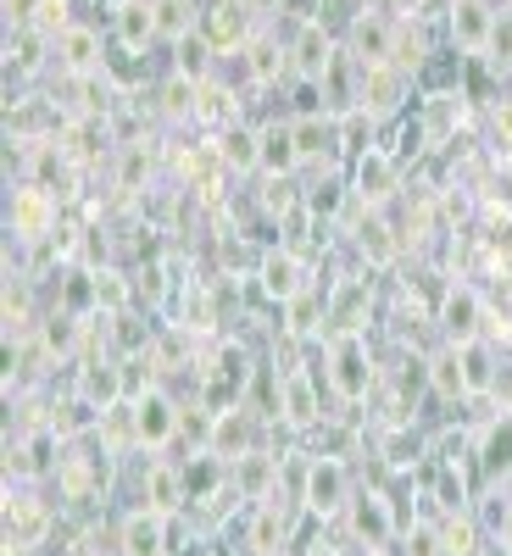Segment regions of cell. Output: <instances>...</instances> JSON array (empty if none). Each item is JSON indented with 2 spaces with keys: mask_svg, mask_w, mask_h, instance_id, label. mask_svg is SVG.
Returning a JSON list of instances; mask_svg holds the SVG:
<instances>
[{
  "mask_svg": "<svg viewBox=\"0 0 512 556\" xmlns=\"http://www.w3.org/2000/svg\"><path fill=\"white\" fill-rule=\"evenodd\" d=\"M323 384L335 390V401L346 406H362L379 384V362H374V345L362 334H329L323 345Z\"/></svg>",
  "mask_w": 512,
  "mask_h": 556,
  "instance_id": "6da1fadb",
  "label": "cell"
},
{
  "mask_svg": "<svg viewBox=\"0 0 512 556\" xmlns=\"http://www.w3.org/2000/svg\"><path fill=\"white\" fill-rule=\"evenodd\" d=\"M351 473H346V462L340 456H312L307 462V473H301V513L307 518H323V523H335L346 506H351Z\"/></svg>",
  "mask_w": 512,
  "mask_h": 556,
  "instance_id": "7a4b0ae2",
  "label": "cell"
},
{
  "mask_svg": "<svg viewBox=\"0 0 512 556\" xmlns=\"http://www.w3.org/2000/svg\"><path fill=\"white\" fill-rule=\"evenodd\" d=\"M184 406L173 401L167 384H151V390H139L134 395V429H139V451H167L178 434H184Z\"/></svg>",
  "mask_w": 512,
  "mask_h": 556,
  "instance_id": "3957f363",
  "label": "cell"
},
{
  "mask_svg": "<svg viewBox=\"0 0 512 556\" xmlns=\"http://www.w3.org/2000/svg\"><path fill=\"white\" fill-rule=\"evenodd\" d=\"M340 523H346L351 545H362V551H379V545H390V540L401 534L396 506H390V495H385V490H357V495H351V506L340 513Z\"/></svg>",
  "mask_w": 512,
  "mask_h": 556,
  "instance_id": "277c9868",
  "label": "cell"
},
{
  "mask_svg": "<svg viewBox=\"0 0 512 556\" xmlns=\"http://www.w3.org/2000/svg\"><path fill=\"white\" fill-rule=\"evenodd\" d=\"M346 51L357 56V67H396V51H401V34L396 23H385L379 12H357L351 17V34H346Z\"/></svg>",
  "mask_w": 512,
  "mask_h": 556,
  "instance_id": "5b68a950",
  "label": "cell"
},
{
  "mask_svg": "<svg viewBox=\"0 0 512 556\" xmlns=\"http://www.w3.org/2000/svg\"><path fill=\"white\" fill-rule=\"evenodd\" d=\"M435 323H440L446 345H469V340H485V301H479V290H474V285H446Z\"/></svg>",
  "mask_w": 512,
  "mask_h": 556,
  "instance_id": "8992f818",
  "label": "cell"
},
{
  "mask_svg": "<svg viewBox=\"0 0 512 556\" xmlns=\"http://www.w3.org/2000/svg\"><path fill=\"white\" fill-rule=\"evenodd\" d=\"M446 28H451V45L462 56H485L501 34V17L490 12V0H451Z\"/></svg>",
  "mask_w": 512,
  "mask_h": 556,
  "instance_id": "52a82bcc",
  "label": "cell"
},
{
  "mask_svg": "<svg viewBox=\"0 0 512 556\" xmlns=\"http://www.w3.org/2000/svg\"><path fill=\"white\" fill-rule=\"evenodd\" d=\"M307 262L290 251V245H273V251H262L257 256V290L267 295V301H278V306H285V301H296V295H307L312 285H307Z\"/></svg>",
  "mask_w": 512,
  "mask_h": 556,
  "instance_id": "ba28073f",
  "label": "cell"
},
{
  "mask_svg": "<svg viewBox=\"0 0 512 556\" xmlns=\"http://www.w3.org/2000/svg\"><path fill=\"white\" fill-rule=\"evenodd\" d=\"M139 506H151L162 518H178L184 506H190V473L178 468V462L157 456L146 462V479H139Z\"/></svg>",
  "mask_w": 512,
  "mask_h": 556,
  "instance_id": "9c48e42d",
  "label": "cell"
},
{
  "mask_svg": "<svg viewBox=\"0 0 512 556\" xmlns=\"http://www.w3.org/2000/svg\"><path fill=\"white\" fill-rule=\"evenodd\" d=\"M7 228L17 240H45V235H57V195L45 190V184H17L12 190V212H7Z\"/></svg>",
  "mask_w": 512,
  "mask_h": 556,
  "instance_id": "30bf717a",
  "label": "cell"
},
{
  "mask_svg": "<svg viewBox=\"0 0 512 556\" xmlns=\"http://www.w3.org/2000/svg\"><path fill=\"white\" fill-rule=\"evenodd\" d=\"M396 156L385 146H362L357 151V167H351V195L367 206V212H379L390 195H396Z\"/></svg>",
  "mask_w": 512,
  "mask_h": 556,
  "instance_id": "8fae6325",
  "label": "cell"
},
{
  "mask_svg": "<svg viewBox=\"0 0 512 556\" xmlns=\"http://www.w3.org/2000/svg\"><path fill=\"white\" fill-rule=\"evenodd\" d=\"M57 67L67 78H101L107 73V39L101 28H89V23H73L57 34Z\"/></svg>",
  "mask_w": 512,
  "mask_h": 556,
  "instance_id": "7c38bea8",
  "label": "cell"
},
{
  "mask_svg": "<svg viewBox=\"0 0 512 556\" xmlns=\"http://www.w3.org/2000/svg\"><path fill=\"white\" fill-rule=\"evenodd\" d=\"M335 56H340L335 34L323 28V17H307V23L296 28V39H290V67H296V78L323 84V78H329V67H335Z\"/></svg>",
  "mask_w": 512,
  "mask_h": 556,
  "instance_id": "4fadbf2b",
  "label": "cell"
},
{
  "mask_svg": "<svg viewBox=\"0 0 512 556\" xmlns=\"http://www.w3.org/2000/svg\"><path fill=\"white\" fill-rule=\"evenodd\" d=\"M167 523L162 513H151V506H128V513L117 518V556H173L167 545Z\"/></svg>",
  "mask_w": 512,
  "mask_h": 556,
  "instance_id": "5bb4252c",
  "label": "cell"
},
{
  "mask_svg": "<svg viewBox=\"0 0 512 556\" xmlns=\"http://www.w3.org/2000/svg\"><path fill=\"white\" fill-rule=\"evenodd\" d=\"M251 7L246 0H212V7L201 12V39L212 45L217 56H228V51H246L251 45Z\"/></svg>",
  "mask_w": 512,
  "mask_h": 556,
  "instance_id": "9a60e30c",
  "label": "cell"
},
{
  "mask_svg": "<svg viewBox=\"0 0 512 556\" xmlns=\"http://www.w3.org/2000/svg\"><path fill=\"white\" fill-rule=\"evenodd\" d=\"M278 424L296 429V434H307V429L323 424V395H317L307 367H290V374L278 379Z\"/></svg>",
  "mask_w": 512,
  "mask_h": 556,
  "instance_id": "2e32d148",
  "label": "cell"
},
{
  "mask_svg": "<svg viewBox=\"0 0 512 556\" xmlns=\"http://www.w3.org/2000/svg\"><path fill=\"white\" fill-rule=\"evenodd\" d=\"M246 84L251 89H278V78H290V39H273V34H251V45L240 51Z\"/></svg>",
  "mask_w": 512,
  "mask_h": 556,
  "instance_id": "e0dca14e",
  "label": "cell"
},
{
  "mask_svg": "<svg viewBox=\"0 0 512 556\" xmlns=\"http://www.w3.org/2000/svg\"><path fill=\"white\" fill-rule=\"evenodd\" d=\"M112 39L123 45L128 56H146L151 45L162 39V28H157V7H151V0H117V7H112Z\"/></svg>",
  "mask_w": 512,
  "mask_h": 556,
  "instance_id": "ac0fdd59",
  "label": "cell"
},
{
  "mask_svg": "<svg viewBox=\"0 0 512 556\" xmlns=\"http://www.w3.org/2000/svg\"><path fill=\"white\" fill-rule=\"evenodd\" d=\"M228 484H235L240 501H273V490H278V456H267V451L235 456V462H228Z\"/></svg>",
  "mask_w": 512,
  "mask_h": 556,
  "instance_id": "d6986e66",
  "label": "cell"
},
{
  "mask_svg": "<svg viewBox=\"0 0 512 556\" xmlns=\"http://www.w3.org/2000/svg\"><path fill=\"white\" fill-rule=\"evenodd\" d=\"M290 134H296V156L301 162H329L335 146H340V117H329V112H296Z\"/></svg>",
  "mask_w": 512,
  "mask_h": 556,
  "instance_id": "ffe728a7",
  "label": "cell"
},
{
  "mask_svg": "<svg viewBox=\"0 0 512 556\" xmlns=\"http://www.w3.org/2000/svg\"><path fill=\"white\" fill-rule=\"evenodd\" d=\"M285 545H290L285 506H278V501H257L251 518H246V551H251V556H278Z\"/></svg>",
  "mask_w": 512,
  "mask_h": 556,
  "instance_id": "44dd1931",
  "label": "cell"
},
{
  "mask_svg": "<svg viewBox=\"0 0 512 556\" xmlns=\"http://www.w3.org/2000/svg\"><path fill=\"white\" fill-rule=\"evenodd\" d=\"M84 323H89V317H73V312L39 317V334H34L39 356H45V362H57V367H67V362L78 356V345H84Z\"/></svg>",
  "mask_w": 512,
  "mask_h": 556,
  "instance_id": "7402d4cb",
  "label": "cell"
},
{
  "mask_svg": "<svg viewBox=\"0 0 512 556\" xmlns=\"http://www.w3.org/2000/svg\"><path fill=\"white\" fill-rule=\"evenodd\" d=\"M73 390L96 406V412H107V406H117V401H128V379H123V362H89V367H78V379H73Z\"/></svg>",
  "mask_w": 512,
  "mask_h": 556,
  "instance_id": "603a6c76",
  "label": "cell"
},
{
  "mask_svg": "<svg viewBox=\"0 0 512 556\" xmlns=\"http://www.w3.org/2000/svg\"><path fill=\"white\" fill-rule=\"evenodd\" d=\"M217 156L228 173H262V123H228L217 134Z\"/></svg>",
  "mask_w": 512,
  "mask_h": 556,
  "instance_id": "cb8c5ba5",
  "label": "cell"
},
{
  "mask_svg": "<svg viewBox=\"0 0 512 556\" xmlns=\"http://www.w3.org/2000/svg\"><path fill=\"white\" fill-rule=\"evenodd\" d=\"M474 456H479V473H485L490 484L512 479V417H496V424H485Z\"/></svg>",
  "mask_w": 512,
  "mask_h": 556,
  "instance_id": "d4e9b609",
  "label": "cell"
},
{
  "mask_svg": "<svg viewBox=\"0 0 512 556\" xmlns=\"http://www.w3.org/2000/svg\"><path fill=\"white\" fill-rule=\"evenodd\" d=\"M96 440H101V456L117 462L128 451H139V429H134V401H117L101 412V424H96Z\"/></svg>",
  "mask_w": 512,
  "mask_h": 556,
  "instance_id": "484cf974",
  "label": "cell"
},
{
  "mask_svg": "<svg viewBox=\"0 0 512 556\" xmlns=\"http://www.w3.org/2000/svg\"><path fill=\"white\" fill-rule=\"evenodd\" d=\"M301 167L290 123H262V178H290Z\"/></svg>",
  "mask_w": 512,
  "mask_h": 556,
  "instance_id": "4316f807",
  "label": "cell"
},
{
  "mask_svg": "<svg viewBox=\"0 0 512 556\" xmlns=\"http://www.w3.org/2000/svg\"><path fill=\"white\" fill-rule=\"evenodd\" d=\"M462 356V379H469V395H490L501 384V362L490 351V340H469V345H457Z\"/></svg>",
  "mask_w": 512,
  "mask_h": 556,
  "instance_id": "83f0119b",
  "label": "cell"
},
{
  "mask_svg": "<svg viewBox=\"0 0 512 556\" xmlns=\"http://www.w3.org/2000/svg\"><path fill=\"white\" fill-rule=\"evenodd\" d=\"M151 7H157V28L167 45H184L201 34V12H207L201 0H151Z\"/></svg>",
  "mask_w": 512,
  "mask_h": 556,
  "instance_id": "f1b7e54d",
  "label": "cell"
},
{
  "mask_svg": "<svg viewBox=\"0 0 512 556\" xmlns=\"http://www.w3.org/2000/svg\"><path fill=\"white\" fill-rule=\"evenodd\" d=\"M424 379H429V390H435L440 401H469V379H462L457 345H440V351L424 362Z\"/></svg>",
  "mask_w": 512,
  "mask_h": 556,
  "instance_id": "f546056e",
  "label": "cell"
},
{
  "mask_svg": "<svg viewBox=\"0 0 512 556\" xmlns=\"http://www.w3.org/2000/svg\"><path fill=\"white\" fill-rule=\"evenodd\" d=\"M45 51H57V39H45L39 28H7V67L12 73H34L45 62Z\"/></svg>",
  "mask_w": 512,
  "mask_h": 556,
  "instance_id": "4dcf8cb0",
  "label": "cell"
},
{
  "mask_svg": "<svg viewBox=\"0 0 512 556\" xmlns=\"http://www.w3.org/2000/svg\"><path fill=\"white\" fill-rule=\"evenodd\" d=\"M278 312H285V334H290V340H307V334H317L323 323H329V301H317L312 290L296 295V301H285Z\"/></svg>",
  "mask_w": 512,
  "mask_h": 556,
  "instance_id": "1f68e13d",
  "label": "cell"
},
{
  "mask_svg": "<svg viewBox=\"0 0 512 556\" xmlns=\"http://www.w3.org/2000/svg\"><path fill=\"white\" fill-rule=\"evenodd\" d=\"M196 123H207V128H217V134H223L228 123H240V117H235V96H228L223 84L207 78V84L196 89Z\"/></svg>",
  "mask_w": 512,
  "mask_h": 556,
  "instance_id": "d6a6232c",
  "label": "cell"
},
{
  "mask_svg": "<svg viewBox=\"0 0 512 556\" xmlns=\"http://www.w3.org/2000/svg\"><path fill=\"white\" fill-rule=\"evenodd\" d=\"M28 334H39V323L28 306V285L17 278V285H7V345H23Z\"/></svg>",
  "mask_w": 512,
  "mask_h": 556,
  "instance_id": "836d02e7",
  "label": "cell"
},
{
  "mask_svg": "<svg viewBox=\"0 0 512 556\" xmlns=\"http://www.w3.org/2000/svg\"><path fill=\"white\" fill-rule=\"evenodd\" d=\"M178 306H184V323H178L184 334H207L212 323H217V312H212V290H207V285H184V290H178Z\"/></svg>",
  "mask_w": 512,
  "mask_h": 556,
  "instance_id": "e575fe53",
  "label": "cell"
},
{
  "mask_svg": "<svg viewBox=\"0 0 512 556\" xmlns=\"http://www.w3.org/2000/svg\"><path fill=\"white\" fill-rule=\"evenodd\" d=\"M196 89H201V84H190L184 73H173V78H167V84L157 89V101H162V117H167V123H184V117L196 123Z\"/></svg>",
  "mask_w": 512,
  "mask_h": 556,
  "instance_id": "d590c367",
  "label": "cell"
},
{
  "mask_svg": "<svg viewBox=\"0 0 512 556\" xmlns=\"http://www.w3.org/2000/svg\"><path fill=\"white\" fill-rule=\"evenodd\" d=\"M62 312H101V290H96V273H78L67 267L62 273Z\"/></svg>",
  "mask_w": 512,
  "mask_h": 556,
  "instance_id": "8d00e7d4",
  "label": "cell"
},
{
  "mask_svg": "<svg viewBox=\"0 0 512 556\" xmlns=\"http://www.w3.org/2000/svg\"><path fill=\"white\" fill-rule=\"evenodd\" d=\"M173 56H178V62H173V73H184L190 84H207V78H212V56H217V51H212V45L196 34V39L173 45Z\"/></svg>",
  "mask_w": 512,
  "mask_h": 556,
  "instance_id": "74e56055",
  "label": "cell"
},
{
  "mask_svg": "<svg viewBox=\"0 0 512 556\" xmlns=\"http://www.w3.org/2000/svg\"><path fill=\"white\" fill-rule=\"evenodd\" d=\"M440 540H446V556H479V523L469 506H457V518L440 523Z\"/></svg>",
  "mask_w": 512,
  "mask_h": 556,
  "instance_id": "f35d334b",
  "label": "cell"
},
{
  "mask_svg": "<svg viewBox=\"0 0 512 556\" xmlns=\"http://www.w3.org/2000/svg\"><path fill=\"white\" fill-rule=\"evenodd\" d=\"M151 184V151L146 146H123L117 151V190L134 195V190H146Z\"/></svg>",
  "mask_w": 512,
  "mask_h": 556,
  "instance_id": "ab89813d",
  "label": "cell"
},
{
  "mask_svg": "<svg viewBox=\"0 0 512 556\" xmlns=\"http://www.w3.org/2000/svg\"><path fill=\"white\" fill-rule=\"evenodd\" d=\"M401 556H446V540H440V523H407L401 529Z\"/></svg>",
  "mask_w": 512,
  "mask_h": 556,
  "instance_id": "60d3db41",
  "label": "cell"
},
{
  "mask_svg": "<svg viewBox=\"0 0 512 556\" xmlns=\"http://www.w3.org/2000/svg\"><path fill=\"white\" fill-rule=\"evenodd\" d=\"M34 28L45 39H57L62 28H73V0H39V12H34Z\"/></svg>",
  "mask_w": 512,
  "mask_h": 556,
  "instance_id": "b9f144b4",
  "label": "cell"
},
{
  "mask_svg": "<svg viewBox=\"0 0 512 556\" xmlns=\"http://www.w3.org/2000/svg\"><path fill=\"white\" fill-rule=\"evenodd\" d=\"M390 235V228L374 217V212H367V223H362V256H374V262H390L396 256V240H385Z\"/></svg>",
  "mask_w": 512,
  "mask_h": 556,
  "instance_id": "7bdbcfd3",
  "label": "cell"
},
{
  "mask_svg": "<svg viewBox=\"0 0 512 556\" xmlns=\"http://www.w3.org/2000/svg\"><path fill=\"white\" fill-rule=\"evenodd\" d=\"M340 190H346V184H340V178H329V184H317V190H307V195H301V206H307L312 217H335V212H340Z\"/></svg>",
  "mask_w": 512,
  "mask_h": 556,
  "instance_id": "ee69618b",
  "label": "cell"
},
{
  "mask_svg": "<svg viewBox=\"0 0 512 556\" xmlns=\"http://www.w3.org/2000/svg\"><path fill=\"white\" fill-rule=\"evenodd\" d=\"M96 290H101V312H123V306H128V285H123V273L96 267Z\"/></svg>",
  "mask_w": 512,
  "mask_h": 556,
  "instance_id": "f6af8a7d",
  "label": "cell"
},
{
  "mask_svg": "<svg viewBox=\"0 0 512 556\" xmlns=\"http://www.w3.org/2000/svg\"><path fill=\"white\" fill-rule=\"evenodd\" d=\"M62 556H107V551H101V540H96V534H73Z\"/></svg>",
  "mask_w": 512,
  "mask_h": 556,
  "instance_id": "bcb514c9",
  "label": "cell"
},
{
  "mask_svg": "<svg viewBox=\"0 0 512 556\" xmlns=\"http://www.w3.org/2000/svg\"><path fill=\"white\" fill-rule=\"evenodd\" d=\"M246 7H251L257 17H273V12H285V7H290V0H246Z\"/></svg>",
  "mask_w": 512,
  "mask_h": 556,
  "instance_id": "7dc6e473",
  "label": "cell"
},
{
  "mask_svg": "<svg viewBox=\"0 0 512 556\" xmlns=\"http://www.w3.org/2000/svg\"><path fill=\"white\" fill-rule=\"evenodd\" d=\"M390 7H396L401 17H417V7H424V0H390Z\"/></svg>",
  "mask_w": 512,
  "mask_h": 556,
  "instance_id": "c3c4849f",
  "label": "cell"
},
{
  "mask_svg": "<svg viewBox=\"0 0 512 556\" xmlns=\"http://www.w3.org/2000/svg\"><path fill=\"white\" fill-rule=\"evenodd\" d=\"M501 545L512 551V513H507V523H501Z\"/></svg>",
  "mask_w": 512,
  "mask_h": 556,
  "instance_id": "681fc988",
  "label": "cell"
},
{
  "mask_svg": "<svg viewBox=\"0 0 512 556\" xmlns=\"http://www.w3.org/2000/svg\"><path fill=\"white\" fill-rule=\"evenodd\" d=\"M362 556H390V551H385V545H379V551H362Z\"/></svg>",
  "mask_w": 512,
  "mask_h": 556,
  "instance_id": "f907efd6",
  "label": "cell"
}]
</instances>
